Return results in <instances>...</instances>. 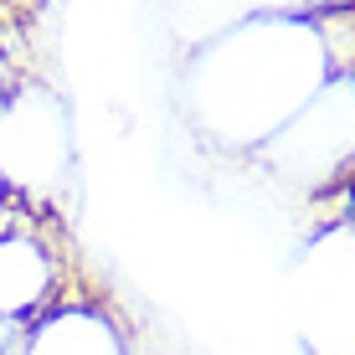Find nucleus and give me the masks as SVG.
Returning a JSON list of instances; mask_svg holds the SVG:
<instances>
[{
	"mask_svg": "<svg viewBox=\"0 0 355 355\" xmlns=\"http://www.w3.org/2000/svg\"><path fill=\"white\" fill-rule=\"evenodd\" d=\"M320 206H324V216H335V222H355V170L329 196H320Z\"/></svg>",
	"mask_w": 355,
	"mask_h": 355,
	"instance_id": "nucleus-1",
	"label": "nucleus"
},
{
	"mask_svg": "<svg viewBox=\"0 0 355 355\" xmlns=\"http://www.w3.org/2000/svg\"><path fill=\"white\" fill-rule=\"evenodd\" d=\"M355 0H320V10H350Z\"/></svg>",
	"mask_w": 355,
	"mask_h": 355,
	"instance_id": "nucleus-2",
	"label": "nucleus"
}]
</instances>
